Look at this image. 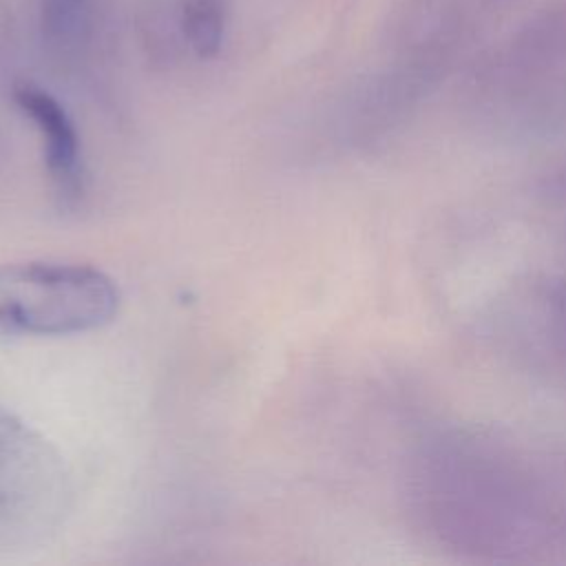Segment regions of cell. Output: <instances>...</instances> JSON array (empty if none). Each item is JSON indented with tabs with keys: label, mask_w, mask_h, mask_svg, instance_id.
Segmentation results:
<instances>
[{
	"label": "cell",
	"mask_w": 566,
	"mask_h": 566,
	"mask_svg": "<svg viewBox=\"0 0 566 566\" xmlns=\"http://www.w3.org/2000/svg\"><path fill=\"white\" fill-rule=\"evenodd\" d=\"M409 500L422 531L462 555L520 557L548 546L559 531V513L537 478L471 436L438 438L418 451Z\"/></svg>",
	"instance_id": "6da1fadb"
},
{
	"label": "cell",
	"mask_w": 566,
	"mask_h": 566,
	"mask_svg": "<svg viewBox=\"0 0 566 566\" xmlns=\"http://www.w3.org/2000/svg\"><path fill=\"white\" fill-rule=\"evenodd\" d=\"M122 292L104 270L75 261L0 263V336H73L115 321Z\"/></svg>",
	"instance_id": "7a4b0ae2"
},
{
	"label": "cell",
	"mask_w": 566,
	"mask_h": 566,
	"mask_svg": "<svg viewBox=\"0 0 566 566\" xmlns=\"http://www.w3.org/2000/svg\"><path fill=\"white\" fill-rule=\"evenodd\" d=\"M18 108L35 124L42 137V155L49 181L62 206H75L84 195L86 170L80 135L64 106L33 84L13 88Z\"/></svg>",
	"instance_id": "3957f363"
},
{
	"label": "cell",
	"mask_w": 566,
	"mask_h": 566,
	"mask_svg": "<svg viewBox=\"0 0 566 566\" xmlns=\"http://www.w3.org/2000/svg\"><path fill=\"white\" fill-rule=\"evenodd\" d=\"M53 473V451L35 431L0 407V509L29 502Z\"/></svg>",
	"instance_id": "277c9868"
},
{
	"label": "cell",
	"mask_w": 566,
	"mask_h": 566,
	"mask_svg": "<svg viewBox=\"0 0 566 566\" xmlns=\"http://www.w3.org/2000/svg\"><path fill=\"white\" fill-rule=\"evenodd\" d=\"M181 22L197 55H217L223 40V7L219 0H188Z\"/></svg>",
	"instance_id": "5b68a950"
},
{
	"label": "cell",
	"mask_w": 566,
	"mask_h": 566,
	"mask_svg": "<svg viewBox=\"0 0 566 566\" xmlns=\"http://www.w3.org/2000/svg\"><path fill=\"white\" fill-rule=\"evenodd\" d=\"M553 340L566 360V290L555 298V314H553Z\"/></svg>",
	"instance_id": "8992f818"
},
{
	"label": "cell",
	"mask_w": 566,
	"mask_h": 566,
	"mask_svg": "<svg viewBox=\"0 0 566 566\" xmlns=\"http://www.w3.org/2000/svg\"><path fill=\"white\" fill-rule=\"evenodd\" d=\"M86 0H44L46 18L51 22H64L69 20Z\"/></svg>",
	"instance_id": "52a82bcc"
}]
</instances>
